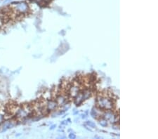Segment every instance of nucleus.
Segmentation results:
<instances>
[{"mask_svg":"<svg viewBox=\"0 0 158 139\" xmlns=\"http://www.w3.org/2000/svg\"><path fill=\"white\" fill-rule=\"evenodd\" d=\"M69 138H70V139H74L76 138V136L74 134H70V135H69Z\"/></svg>","mask_w":158,"mask_h":139,"instance_id":"obj_14","label":"nucleus"},{"mask_svg":"<svg viewBox=\"0 0 158 139\" xmlns=\"http://www.w3.org/2000/svg\"><path fill=\"white\" fill-rule=\"evenodd\" d=\"M56 127V126H55V125H53V126H52V127H51V128H50V129H53V128H54V127Z\"/></svg>","mask_w":158,"mask_h":139,"instance_id":"obj_18","label":"nucleus"},{"mask_svg":"<svg viewBox=\"0 0 158 139\" xmlns=\"http://www.w3.org/2000/svg\"><path fill=\"white\" fill-rule=\"evenodd\" d=\"M84 99V97H83V94L82 93H79L78 94L75 96V99H74V103L77 105V106H79L80 103H82L83 102Z\"/></svg>","mask_w":158,"mask_h":139,"instance_id":"obj_5","label":"nucleus"},{"mask_svg":"<svg viewBox=\"0 0 158 139\" xmlns=\"http://www.w3.org/2000/svg\"><path fill=\"white\" fill-rule=\"evenodd\" d=\"M70 94L72 95L73 96H74V97H75L79 93V88L77 87V86H73V87L70 88Z\"/></svg>","mask_w":158,"mask_h":139,"instance_id":"obj_8","label":"nucleus"},{"mask_svg":"<svg viewBox=\"0 0 158 139\" xmlns=\"http://www.w3.org/2000/svg\"><path fill=\"white\" fill-rule=\"evenodd\" d=\"M4 20H3V18H1V17H0V29L3 26V25H4Z\"/></svg>","mask_w":158,"mask_h":139,"instance_id":"obj_13","label":"nucleus"},{"mask_svg":"<svg viewBox=\"0 0 158 139\" xmlns=\"http://www.w3.org/2000/svg\"><path fill=\"white\" fill-rule=\"evenodd\" d=\"M68 122H67V121H63V122H62V124H67Z\"/></svg>","mask_w":158,"mask_h":139,"instance_id":"obj_17","label":"nucleus"},{"mask_svg":"<svg viewBox=\"0 0 158 139\" xmlns=\"http://www.w3.org/2000/svg\"><path fill=\"white\" fill-rule=\"evenodd\" d=\"M82 94H83V97H84V99L86 100V99H87L88 98H89L91 96V91L89 90H85L84 91V92L82 93Z\"/></svg>","mask_w":158,"mask_h":139,"instance_id":"obj_10","label":"nucleus"},{"mask_svg":"<svg viewBox=\"0 0 158 139\" xmlns=\"http://www.w3.org/2000/svg\"><path fill=\"white\" fill-rule=\"evenodd\" d=\"M99 124H101V126H102V127H107V121L106 120V119H102L100 120Z\"/></svg>","mask_w":158,"mask_h":139,"instance_id":"obj_11","label":"nucleus"},{"mask_svg":"<svg viewBox=\"0 0 158 139\" xmlns=\"http://www.w3.org/2000/svg\"><path fill=\"white\" fill-rule=\"evenodd\" d=\"M11 0H4V3H8L9 1H11Z\"/></svg>","mask_w":158,"mask_h":139,"instance_id":"obj_16","label":"nucleus"},{"mask_svg":"<svg viewBox=\"0 0 158 139\" xmlns=\"http://www.w3.org/2000/svg\"><path fill=\"white\" fill-rule=\"evenodd\" d=\"M101 109H97V108H93V110L91 112V115L93 118L98 119V117H101Z\"/></svg>","mask_w":158,"mask_h":139,"instance_id":"obj_4","label":"nucleus"},{"mask_svg":"<svg viewBox=\"0 0 158 139\" xmlns=\"http://www.w3.org/2000/svg\"><path fill=\"white\" fill-rule=\"evenodd\" d=\"M104 119H106L107 121H110L111 123H113L115 121V116L114 115L112 112L107 111L104 115Z\"/></svg>","mask_w":158,"mask_h":139,"instance_id":"obj_3","label":"nucleus"},{"mask_svg":"<svg viewBox=\"0 0 158 139\" xmlns=\"http://www.w3.org/2000/svg\"><path fill=\"white\" fill-rule=\"evenodd\" d=\"M47 109L49 110H53L56 109L57 106H58V104H57L56 101H53V100H51L49 101L48 103H47Z\"/></svg>","mask_w":158,"mask_h":139,"instance_id":"obj_6","label":"nucleus"},{"mask_svg":"<svg viewBox=\"0 0 158 139\" xmlns=\"http://www.w3.org/2000/svg\"><path fill=\"white\" fill-rule=\"evenodd\" d=\"M13 126H14V124H13L12 122L6 123V124L4 125V127H3V128H2L1 131H2V132H4V131H6V130H8L9 128H12Z\"/></svg>","mask_w":158,"mask_h":139,"instance_id":"obj_9","label":"nucleus"},{"mask_svg":"<svg viewBox=\"0 0 158 139\" xmlns=\"http://www.w3.org/2000/svg\"><path fill=\"white\" fill-rule=\"evenodd\" d=\"M86 124H87L88 126H89L90 127H92V128H95V127H96L95 123L93 122H91V121H87V122H86Z\"/></svg>","mask_w":158,"mask_h":139,"instance_id":"obj_12","label":"nucleus"},{"mask_svg":"<svg viewBox=\"0 0 158 139\" xmlns=\"http://www.w3.org/2000/svg\"><path fill=\"white\" fill-rule=\"evenodd\" d=\"M97 105L101 110H110L113 108V103L111 99L105 97H100L97 100Z\"/></svg>","mask_w":158,"mask_h":139,"instance_id":"obj_1","label":"nucleus"},{"mask_svg":"<svg viewBox=\"0 0 158 139\" xmlns=\"http://www.w3.org/2000/svg\"><path fill=\"white\" fill-rule=\"evenodd\" d=\"M3 119H4V117H3V116L0 114V123L3 121Z\"/></svg>","mask_w":158,"mask_h":139,"instance_id":"obj_15","label":"nucleus"},{"mask_svg":"<svg viewBox=\"0 0 158 139\" xmlns=\"http://www.w3.org/2000/svg\"><path fill=\"white\" fill-rule=\"evenodd\" d=\"M65 101H66L65 98L64 96H58L56 99V103L57 104H58V106H63V105H64L65 103Z\"/></svg>","mask_w":158,"mask_h":139,"instance_id":"obj_7","label":"nucleus"},{"mask_svg":"<svg viewBox=\"0 0 158 139\" xmlns=\"http://www.w3.org/2000/svg\"><path fill=\"white\" fill-rule=\"evenodd\" d=\"M13 9L15 11L20 14H25L29 11V7L28 4L25 2H13L12 3Z\"/></svg>","mask_w":158,"mask_h":139,"instance_id":"obj_2","label":"nucleus"}]
</instances>
